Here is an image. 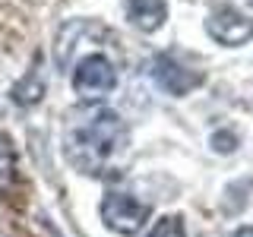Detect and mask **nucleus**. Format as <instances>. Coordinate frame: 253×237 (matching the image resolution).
Returning a JSON list of instances; mask_svg holds the SVG:
<instances>
[{
    "instance_id": "1a4fd4ad",
    "label": "nucleus",
    "mask_w": 253,
    "mask_h": 237,
    "mask_svg": "<svg viewBox=\"0 0 253 237\" xmlns=\"http://www.w3.org/2000/svg\"><path fill=\"white\" fill-rule=\"evenodd\" d=\"M146 237H187V228H184V218L177 215H165L152 225V231Z\"/></svg>"
},
{
    "instance_id": "6e6552de",
    "label": "nucleus",
    "mask_w": 253,
    "mask_h": 237,
    "mask_svg": "<svg viewBox=\"0 0 253 237\" xmlns=\"http://www.w3.org/2000/svg\"><path fill=\"white\" fill-rule=\"evenodd\" d=\"M10 98L16 101L19 108H32L44 98V70H42V60H35V67H29V73L13 85Z\"/></svg>"
},
{
    "instance_id": "9d476101",
    "label": "nucleus",
    "mask_w": 253,
    "mask_h": 237,
    "mask_svg": "<svg viewBox=\"0 0 253 237\" xmlns=\"http://www.w3.org/2000/svg\"><path fill=\"white\" fill-rule=\"evenodd\" d=\"M13 171H16V152H13L10 139L0 136V187H6L13 180Z\"/></svg>"
},
{
    "instance_id": "9b49d317",
    "label": "nucleus",
    "mask_w": 253,
    "mask_h": 237,
    "mask_svg": "<svg viewBox=\"0 0 253 237\" xmlns=\"http://www.w3.org/2000/svg\"><path fill=\"white\" fill-rule=\"evenodd\" d=\"M228 237H253V225H241V228H234Z\"/></svg>"
},
{
    "instance_id": "f257e3e1",
    "label": "nucleus",
    "mask_w": 253,
    "mask_h": 237,
    "mask_svg": "<svg viewBox=\"0 0 253 237\" xmlns=\"http://www.w3.org/2000/svg\"><path fill=\"white\" fill-rule=\"evenodd\" d=\"M130 133L117 111L105 105H85L73 111L63 126V155L76 171L101 177L124 161Z\"/></svg>"
},
{
    "instance_id": "0eeeda50",
    "label": "nucleus",
    "mask_w": 253,
    "mask_h": 237,
    "mask_svg": "<svg viewBox=\"0 0 253 237\" xmlns=\"http://www.w3.org/2000/svg\"><path fill=\"white\" fill-rule=\"evenodd\" d=\"M168 19V3L165 0H130L126 3V22L142 35H152Z\"/></svg>"
},
{
    "instance_id": "f8f14e48",
    "label": "nucleus",
    "mask_w": 253,
    "mask_h": 237,
    "mask_svg": "<svg viewBox=\"0 0 253 237\" xmlns=\"http://www.w3.org/2000/svg\"><path fill=\"white\" fill-rule=\"evenodd\" d=\"M250 6H253V0H250Z\"/></svg>"
},
{
    "instance_id": "39448f33",
    "label": "nucleus",
    "mask_w": 253,
    "mask_h": 237,
    "mask_svg": "<svg viewBox=\"0 0 253 237\" xmlns=\"http://www.w3.org/2000/svg\"><path fill=\"white\" fill-rule=\"evenodd\" d=\"M149 76H152V82H155L165 95H174V98L190 95L196 85L203 82V73L190 70L187 63L177 60L174 54H158V57L149 63Z\"/></svg>"
},
{
    "instance_id": "f03ea898",
    "label": "nucleus",
    "mask_w": 253,
    "mask_h": 237,
    "mask_svg": "<svg viewBox=\"0 0 253 237\" xmlns=\"http://www.w3.org/2000/svg\"><path fill=\"white\" fill-rule=\"evenodd\" d=\"M73 89L83 101H101L108 92L117 89V67L114 60L105 54L92 51L85 57H79V63L73 67Z\"/></svg>"
},
{
    "instance_id": "20e7f679",
    "label": "nucleus",
    "mask_w": 253,
    "mask_h": 237,
    "mask_svg": "<svg viewBox=\"0 0 253 237\" xmlns=\"http://www.w3.org/2000/svg\"><path fill=\"white\" fill-rule=\"evenodd\" d=\"M149 202L136 199L130 193H108L101 199V221L121 237H133L142 231V225L149 221Z\"/></svg>"
},
{
    "instance_id": "7ed1b4c3",
    "label": "nucleus",
    "mask_w": 253,
    "mask_h": 237,
    "mask_svg": "<svg viewBox=\"0 0 253 237\" xmlns=\"http://www.w3.org/2000/svg\"><path fill=\"white\" fill-rule=\"evenodd\" d=\"M111 32L101 26L98 19H70L63 22L57 38H54V60H57V67H73V60L79 63V51L89 44H101L108 41Z\"/></svg>"
},
{
    "instance_id": "423d86ee",
    "label": "nucleus",
    "mask_w": 253,
    "mask_h": 237,
    "mask_svg": "<svg viewBox=\"0 0 253 237\" xmlns=\"http://www.w3.org/2000/svg\"><path fill=\"white\" fill-rule=\"evenodd\" d=\"M206 32L212 41L225 44V47H241L253 38V19H247L241 10L221 3L206 16Z\"/></svg>"
}]
</instances>
